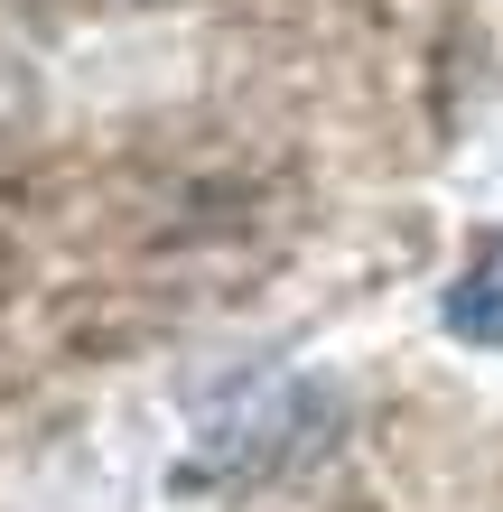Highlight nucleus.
Returning <instances> with one entry per match:
<instances>
[{
	"label": "nucleus",
	"mask_w": 503,
	"mask_h": 512,
	"mask_svg": "<svg viewBox=\"0 0 503 512\" xmlns=\"http://www.w3.org/2000/svg\"><path fill=\"white\" fill-rule=\"evenodd\" d=\"M438 317H448L457 345H503V224L476 233V252L457 261L448 298H438Z\"/></svg>",
	"instance_id": "obj_1"
}]
</instances>
